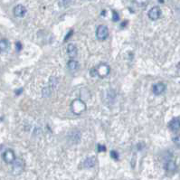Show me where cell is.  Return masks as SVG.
Segmentation results:
<instances>
[{"instance_id": "23", "label": "cell", "mask_w": 180, "mask_h": 180, "mask_svg": "<svg viewBox=\"0 0 180 180\" xmlns=\"http://www.w3.org/2000/svg\"><path fill=\"white\" fill-rule=\"evenodd\" d=\"M15 46H16V50L17 51H20L21 49H22V45H21V43L20 42H17L16 44H15Z\"/></svg>"}, {"instance_id": "4", "label": "cell", "mask_w": 180, "mask_h": 180, "mask_svg": "<svg viewBox=\"0 0 180 180\" xmlns=\"http://www.w3.org/2000/svg\"><path fill=\"white\" fill-rule=\"evenodd\" d=\"M97 70V73H98V76L101 77V78H105L109 75L110 72H111V68L108 64H99V66L96 68Z\"/></svg>"}, {"instance_id": "19", "label": "cell", "mask_w": 180, "mask_h": 180, "mask_svg": "<svg viewBox=\"0 0 180 180\" xmlns=\"http://www.w3.org/2000/svg\"><path fill=\"white\" fill-rule=\"evenodd\" d=\"M113 16H112V19L114 22H117V21H119V19H120V15H119V14L117 13L116 11H113Z\"/></svg>"}, {"instance_id": "6", "label": "cell", "mask_w": 180, "mask_h": 180, "mask_svg": "<svg viewBox=\"0 0 180 180\" xmlns=\"http://www.w3.org/2000/svg\"><path fill=\"white\" fill-rule=\"evenodd\" d=\"M147 15L149 17V19L151 20H158V18L160 17L161 15V10L158 7H153L148 13H147Z\"/></svg>"}, {"instance_id": "5", "label": "cell", "mask_w": 180, "mask_h": 180, "mask_svg": "<svg viewBox=\"0 0 180 180\" xmlns=\"http://www.w3.org/2000/svg\"><path fill=\"white\" fill-rule=\"evenodd\" d=\"M3 159L7 164H13L14 161L16 159L15 158V152L12 149H7L3 153Z\"/></svg>"}, {"instance_id": "16", "label": "cell", "mask_w": 180, "mask_h": 180, "mask_svg": "<svg viewBox=\"0 0 180 180\" xmlns=\"http://www.w3.org/2000/svg\"><path fill=\"white\" fill-rule=\"evenodd\" d=\"M134 3L139 7H144L147 5L148 0H134Z\"/></svg>"}, {"instance_id": "14", "label": "cell", "mask_w": 180, "mask_h": 180, "mask_svg": "<svg viewBox=\"0 0 180 180\" xmlns=\"http://www.w3.org/2000/svg\"><path fill=\"white\" fill-rule=\"evenodd\" d=\"M165 169H167L168 171H169V172H173V171H175L176 169H177L176 163H175L174 161H172V160H169V161H168V162L166 163V165H165Z\"/></svg>"}, {"instance_id": "9", "label": "cell", "mask_w": 180, "mask_h": 180, "mask_svg": "<svg viewBox=\"0 0 180 180\" xmlns=\"http://www.w3.org/2000/svg\"><path fill=\"white\" fill-rule=\"evenodd\" d=\"M169 129L172 131H178L180 130V118H174L169 124Z\"/></svg>"}, {"instance_id": "17", "label": "cell", "mask_w": 180, "mask_h": 180, "mask_svg": "<svg viewBox=\"0 0 180 180\" xmlns=\"http://www.w3.org/2000/svg\"><path fill=\"white\" fill-rule=\"evenodd\" d=\"M51 95V90H50V88H45V89H43V96H45V97H49Z\"/></svg>"}, {"instance_id": "2", "label": "cell", "mask_w": 180, "mask_h": 180, "mask_svg": "<svg viewBox=\"0 0 180 180\" xmlns=\"http://www.w3.org/2000/svg\"><path fill=\"white\" fill-rule=\"evenodd\" d=\"M109 36V29L106 25L101 24L97 27L96 30V37L100 41H104L108 38Z\"/></svg>"}, {"instance_id": "8", "label": "cell", "mask_w": 180, "mask_h": 180, "mask_svg": "<svg viewBox=\"0 0 180 180\" xmlns=\"http://www.w3.org/2000/svg\"><path fill=\"white\" fill-rule=\"evenodd\" d=\"M152 90H153V93L155 95H160L166 90V85L163 82H158L153 86Z\"/></svg>"}, {"instance_id": "3", "label": "cell", "mask_w": 180, "mask_h": 180, "mask_svg": "<svg viewBox=\"0 0 180 180\" xmlns=\"http://www.w3.org/2000/svg\"><path fill=\"white\" fill-rule=\"evenodd\" d=\"M24 168V163L21 158H16L13 163L12 172L14 175H20Z\"/></svg>"}, {"instance_id": "22", "label": "cell", "mask_w": 180, "mask_h": 180, "mask_svg": "<svg viewBox=\"0 0 180 180\" xmlns=\"http://www.w3.org/2000/svg\"><path fill=\"white\" fill-rule=\"evenodd\" d=\"M90 75H91L92 77L98 76V73H97V70H96V68H93V69H91V70H90Z\"/></svg>"}, {"instance_id": "15", "label": "cell", "mask_w": 180, "mask_h": 180, "mask_svg": "<svg viewBox=\"0 0 180 180\" xmlns=\"http://www.w3.org/2000/svg\"><path fill=\"white\" fill-rule=\"evenodd\" d=\"M72 0H58V5L60 7H67L72 4Z\"/></svg>"}, {"instance_id": "13", "label": "cell", "mask_w": 180, "mask_h": 180, "mask_svg": "<svg viewBox=\"0 0 180 180\" xmlns=\"http://www.w3.org/2000/svg\"><path fill=\"white\" fill-rule=\"evenodd\" d=\"M9 48V42L7 39L0 40V52H6Z\"/></svg>"}, {"instance_id": "1", "label": "cell", "mask_w": 180, "mask_h": 180, "mask_svg": "<svg viewBox=\"0 0 180 180\" xmlns=\"http://www.w3.org/2000/svg\"><path fill=\"white\" fill-rule=\"evenodd\" d=\"M86 103L81 99H76L71 103V111L75 115H80L86 111Z\"/></svg>"}, {"instance_id": "7", "label": "cell", "mask_w": 180, "mask_h": 180, "mask_svg": "<svg viewBox=\"0 0 180 180\" xmlns=\"http://www.w3.org/2000/svg\"><path fill=\"white\" fill-rule=\"evenodd\" d=\"M26 14V8L23 5H17L14 8V15L16 17H24Z\"/></svg>"}, {"instance_id": "21", "label": "cell", "mask_w": 180, "mask_h": 180, "mask_svg": "<svg viewBox=\"0 0 180 180\" xmlns=\"http://www.w3.org/2000/svg\"><path fill=\"white\" fill-rule=\"evenodd\" d=\"M111 156H112V158H114V159H118L119 158V154L117 153V151H115V150H112V152H111Z\"/></svg>"}, {"instance_id": "20", "label": "cell", "mask_w": 180, "mask_h": 180, "mask_svg": "<svg viewBox=\"0 0 180 180\" xmlns=\"http://www.w3.org/2000/svg\"><path fill=\"white\" fill-rule=\"evenodd\" d=\"M58 83V81L55 77H51L50 78V84L53 86H56V84Z\"/></svg>"}, {"instance_id": "11", "label": "cell", "mask_w": 180, "mask_h": 180, "mask_svg": "<svg viewBox=\"0 0 180 180\" xmlns=\"http://www.w3.org/2000/svg\"><path fill=\"white\" fill-rule=\"evenodd\" d=\"M95 165H96V158H94V157L87 158L84 160V162H83V167L86 168V169L93 168Z\"/></svg>"}, {"instance_id": "18", "label": "cell", "mask_w": 180, "mask_h": 180, "mask_svg": "<svg viewBox=\"0 0 180 180\" xmlns=\"http://www.w3.org/2000/svg\"><path fill=\"white\" fill-rule=\"evenodd\" d=\"M173 141H174V143H175L177 146L180 147V135L176 136V137L173 138Z\"/></svg>"}, {"instance_id": "24", "label": "cell", "mask_w": 180, "mask_h": 180, "mask_svg": "<svg viewBox=\"0 0 180 180\" xmlns=\"http://www.w3.org/2000/svg\"><path fill=\"white\" fill-rule=\"evenodd\" d=\"M106 150V147L104 146H101V145H98V151L101 152V151H105Z\"/></svg>"}, {"instance_id": "12", "label": "cell", "mask_w": 180, "mask_h": 180, "mask_svg": "<svg viewBox=\"0 0 180 180\" xmlns=\"http://www.w3.org/2000/svg\"><path fill=\"white\" fill-rule=\"evenodd\" d=\"M67 67L70 71L72 72H75L79 69V63L77 61H75L74 59H71L67 64Z\"/></svg>"}, {"instance_id": "10", "label": "cell", "mask_w": 180, "mask_h": 180, "mask_svg": "<svg viewBox=\"0 0 180 180\" xmlns=\"http://www.w3.org/2000/svg\"><path fill=\"white\" fill-rule=\"evenodd\" d=\"M77 53H78V50H77L76 45L73 44H69L67 45V54L71 58L73 59L74 57L77 56Z\"/></svg>"}]
</instances>
